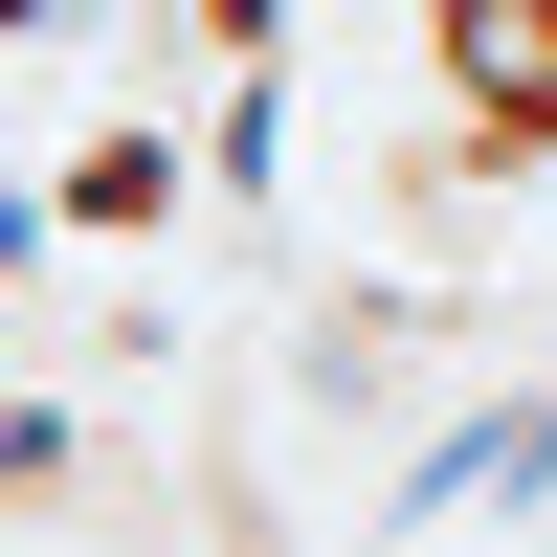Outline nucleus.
<instances>
[{
    "label": "nucleus",
    "mask_w": 557,
    "mask_h": 557,
    "mask_svg": "<svg viewBox=\"0 0 557 557\" xmlns=\"http://www.w3.org/2000/svg\"><path fill=\"white\" fill-rule=\"evenodd\" d=\"M45 223H67V246H134V223H178V134H157V112H112L67 178H45Z\"/></svg>",
    "instance_id": "f03ea898"
},
{
    "label": "nucleus",
    "mask_w": 557,
    "mask_h": 557,
    "mask_svg": "<svg viewBox=\"0 0 557 557\" xmlns=\"http://www.w3.org/2000/svg\"><path fill=\"white\" fill-rule=\"evenodd\" d=\"M424 89H446V157L469 178H557V0H446Z\"/></svg>",
    "instance_id": "f257e3e1"
}]
</instances>
